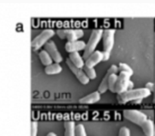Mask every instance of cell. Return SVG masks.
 <instances>
[{"instance_id": "1", "label": "cell", "mask_w": 155, "mask_h": 136, "mask_svg": "<svg viewBox=\"0 0 155 136\" xmlns=\"http://www.w3.org/2000/svg\"><path fill=\"white\" fill-rule=\"evenodd\" d=\"M151 95V91L148 88L132 89L126 91L121 94H118L117 99L120 104H125L131 101H136L138 99H143Z\"/></svg>"}, {"instance_id": "2", "label": "cell", "mask_w": 155, "mask_h": 136, "mask_svg": "<svg viewBox=\"0 0 155 136\" xmlns=\"http://www.w3.org/2000/svg\"><path fill=\"white\" fill-rule=\"evenodd\" d=\"M103 31L101 29H95L92 30L88 42L86 43V47L84 50L83 58L86 60L92 53L95 52V50L98 45V42L101 40V37L103 36Z\"/></svg>"}, {"instance_id": "3", "label": "cell", "mask_w": 155, "mask_h": 136, "mask_svg": "<svg viewBox=\"0 0 155 136\" xmlns=\"http://www.w3.org/2000/svg\"><path fill=\"white\" fill-rule=\"evenodd\" d=\"M54 35V31L51 29H46L41 32L31 42V48L33 51H37L40 49L41 47L45 45Z\"/></svg>"}, {"instance_id": "4", "label": "cell", "mask_w": 155, "mask_h": 136, "mask_svg": "<svg viewBox=\"0 0 155 136\" xmlns=\"http://www.w3.org/2000/svg\"><path fill=\"white\" fill-rule=\"evenodd\" d=\"M56 34L61 39H68V42H74L83 37L84 32L81 29H61L58 30Z\"/></svg>"}, {"instance_id": "5", "label": "cell", "mask_w": 155, "mask_h": 136, "mask_svg": "<svg viewBox=\"0 0 155 136\" xmlns=\"http://www.w3.org/2000/svg\"><path fill=\"white\" fill-rule=\"evenodd\" d=\"M124 116L128 120L139 125H142L145 120L148 119L147 116L142 111L137 110H124L123 112Z\"/></svg>"}, {"instance_id": "6", "label": "cell", "mask_w": 155, "mask_h": 136, "mask_svg": "<svg viewBox=\"0 0 155 136\" xmlns=\"http://www.w3.org/2000/svg\"><path fill=\"white\" fill-rule=\"evenodd\" d=\"M116 31L114 29H106L103 33V45L104 51L110 53L114 44V35Z\"/></svg>"}, {"instance_id": "7", "label": "cell", "mask_w": 155, "mask_h": 136, "mask_svg": "<svg viewBox=\"0 0 155 136\" xmlns=\"http://www.w3.org/2000/svg\"><path fill=\"white\" fill-rule=\"evenodd\" d=\"M66 63L69 68L71 69V70L72 71L73 73L76 76V77L77 78V79L83 85H86L89 83V77L86 76V74L85 73L84 70H82L81 68H78L74 64V63L71 62V60L69 58H68L66 60Z\"/></svg>"}, {"instance_id": "8", "label": "cell", "mask_w": 155, "mask_h": 136, "mask_svg": "<svg viewBox=\"0 0 155 136\" xmlns=\"http://www.w3.org/2000/svg\"><path fill=\"white\" fill-rule=\"evenodd\" d=\"M131 76L126 72H120L118 76L116 85V93L121 94L127 91L129 82L130 81Z\"/></svg>"}, {"instance_id": "9", "label": "cell", "mask_w": 155, "mask_h": 136, "mask_svg": "<svg viewBox=\"0 0 155 136\" xmlns=\"http://www.w3.org/2000/svg\"><path fill=\"white\" fill-rule=\"evenodd\" d=\"M118 71H119V67H118L117 66H116V65L114 64L111 65V66L108 69L107 73L105 74L104 77L102 79V80H101L99 86H98V91L100 93L103 94L104 93V92H106V91L108 89V81L110 75H112V74H117V73Z\"/></svg>"}, {"instance_id": "10", "label": "cell", "mask_w": 155, "mask_h": 136, "mask_svg": "<svg viewBox=\"0 0 155 136\" xmlns=\"http://www.w3.org/2000/svg\"><path fill=\"white\" fill-rule=\"evenodd\" d=\"M44 48H45V51L50 54V56H51L52 60L54 61V63H59L60 62L62 61L63 57H62L61 54L58 51L57 47H56V45L53 41H48L45 45Z\"/></svg>"}, {"instance_id": "11", "label": "cell", "mask_w": 155, "mask_h": 136, "mask_svg": "<svg viewBox=\"0 0 155 136\" xmlns=\"http://www.w3.org/2000/svg\"><path fill=\"white\" fill-rule=\"evenodd\" d=\"M103 60V53L101 51H95L86 60L85 66L88 67H94Z\"/></svg>"}, {"instance_id": "12", "label": "cell", "mask_w": 155, "mask_h": 136, "mask_svg": "<svg viewBox=\"0 0 155 136\" xmlns=\"http://www.w3.org/2000/svg\"><path fill=\"white\" fill-rule=\"evenodd\" d=\"M86 44L83 41H74V42H68L65 44V49L68 52H78L81 50H85Z\"/></svg>"}, {"instance_id": "13", "label": "cell", "mask_w": 155, "mask_h": 136, "mask_svg": "<svg viewBox=\"0 0 155 136\" xmlns=\"http://www.w3.org/2000/svg\"><path fill=\"white\" fill-rule=\"evenodd\" d=\"M100 99H101V93L98 91H96L89 94L83 98H81L79 100V102L80 104H94L99 101Z\"/></svg>"}, {"instance_id": "14", "label": "cell", "mask_w": 155, "mask_h": 136, "mask_svg": "<svg viewBox=\"0 0 155 136\" xmlns=\"http://www.w3.org/2000/svg\"><path fill=\"white\" fill-rule=\"evenodd\" d=\"M141 127L146 136H155V125L152 120L148 119L143 122Z\"/></svg>"}, {"instance_id": "15", "label": "cell", "mask_w": 155, "mask_h": 136, "mask_svg": "<svg viewBox=\"0 0 155 136\" xmlns=\"http://www.w3.org/2000/svg\"><path fill=\"white\" fill-rule=\"evenodd\" d=\"M69 59L71 60L73 63L78 68H83L85 66L84 60H83V57L80 56L79 52H73L70 53Z\"/></svg>"}, {"instance_id": "16", "label": "cell", "mask_w": 155, "mask_h": 136, "mask_svg": "<svg viewBox=\"0 0 155 136\" xmlns=\"http://www.w3.org/2000/svg\"><path fill=\"white\" fill-rule=\"evenodd\" d=\"M64 128V136H76V125L74 121H65Z\"/></svg>"}, {"instance_id": "17", "label": "cell", "mask_w": 155, "mask_h": 136, "mask_svg": "<svg viewBox=\"0 0 155 136\" xmlns=\"http://www.w3.org/2000/svg\"><path fill=\"white\" fill-rule=\"evenodd\" d=\"M62 71V67L58 63H51L49 66H45V73L48 75H54V74L60 73Z\"/></svg>"}, {"instance_id": "18", "label": "cell", "mask_w": 155, "mask_h": 136, "mask_svg": "<svg viewBox=\"0 0 155 136\" xmlns=\"http://www.w3.org/2000/svg\"><path fill=\"white\" fill-rule=\"evenodd\" d=\"M39 57L42 64L45 65V66H49L52 63V58L45 50H42L39 53Z\"/></svg>"}, {"instance_id": "19", "label": "cell", "mask_w": 155, "mask_h": 136, "mask_svg": "<svg viewBox=\"0 0 155 136\" xmlns=\"http://www.w3.org/2000/svg\"><path fill=\"white\" fill-rule=\"evenodd\" d=\"M118 76L117 74L110 75L108 81V89L113 93H116V85L117 81Z\"/></svg>"}, {"instance_id": "20", "label": "cell", "mask_w": 155, "mask_h": 136, "mask_svg": "<svg viewBox=\"0 0 155 136\" xmlns=\"http://www.w3.org/2000/svg\"><path fill=\"white\" fill-rule=\"evenodd\" d=\"M83 70H84L85 73L86 74L89 79H94L96 77L97 74L95 72V70L94 67H88V66H83Z\"/></svg>"}, {"instance_id": "21", "label": "cell", "mask_w": 155, "mask_h": 136, "mask_svg": "<svg viewBox=\"0 0 155 136\" xmlns=\"http://www.w3.org/2000/svg\"><path fill=\"white\" fill-rule=\"evenodd\" d=\"M119 70H120L121 72H126L127 73L130 74V76H132L133 74V70L128 64L125 63H119Z\"/></svg>"}, {"instance_id": "22", "label": "cell", "mask_w": 155, "mask_h": 136, "mask_svg": "<svg viewBox=\"0 0 155 136\" xmlns=\"http://www.w3.org/2000/svg\"><path fill=\"white\" fill-rule=\"evenodd\" d=\"M76 136H87L86 129L83 124H78L76 125Z\"/></svg>"}, {"instance_id": "23", "label": "cell", "mask_w": 155, "mask_h": 136, "mask_svg": "<svg viewBox=\"0 0 155 136\" xmlns=\"http://www.w3.org/2000/svg\"><path fill=\"white\" fill-rule=\"evenodd\" d=\"M38 123L35 121H32L30 125V136H37Z\"/></svg>"}, {"instance_id": "24", "label": "cell", "mask_w": 155, "mask_h": 136, "mask_svg": "<svg viewBox=\"0 0 155 136\" xmlns=\"http://www.w3.org/2000/svg\"><path fill=\"white\" fill-rule=\"evenodd\" d=\"M118 136H130V130L126 126L121 127L120 128Z\"/></svg>"}, {"instance_id": "25", "label": "cell", "mask_w": 155, "mask_h": 136, "mask_svg": "<svg viewBox=\"0 0 155 136\" xmlns=\"http://www.w3.org/2000/svg\"><path fill=\"white\" fill-rule=\"evenodd\" d=\"M103 53V60L104 61H106V60H107L109 59V57H110V53L108 52H106V51H102Z\"/></svg>"}, {"instance_id": "26", "label": "cell", "mask_w": 155, "mask_h": 136, "mask_svg": "<svg viewBox=\"0 0 155 136\" xmlns=\"http://www.w3.org/2000/svg\"><path fill=\"white\" fill-rule=\"evenodd\" d=\"M133 86H134V83H133V82H132L131 80H130V81L129 82L128 87H127V91L132 90V89H133Z\"/></svg>"}, {"instance_id": "27", "label": "cell", "mask_w": 155, "mask_h": 136, "mask_svg": "<svg viewBox=\"0 0 155 136\" xmlns=\"http://www.w3.org/2000/svg\"><path fill=\"white\" fill-rule=\"evenodd\" d=\"M46 136H57V134L54 132H49L48 134H47Z\"/></svg>"}, {"instance_id": "28", "label": "cell", "mask_w": 155, "mask_h": 136, "mask_svg": "<svg viewBox=\"0 0 155 136\" xmlns=\"http://www.w3.org/2000/svg\"><path fill=\"white\" fill-rule=\"evenodd\" d=\"M142 99L136 100V101H135V103H141V102H142Z\"/></svg>"}]
</instances>
